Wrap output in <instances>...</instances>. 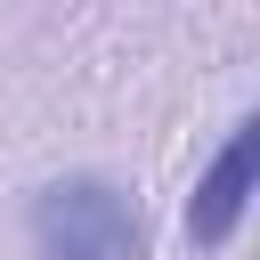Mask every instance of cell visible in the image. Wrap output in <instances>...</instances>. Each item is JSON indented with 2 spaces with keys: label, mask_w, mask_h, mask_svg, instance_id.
<instances>
[{
  "label": "cell",
  "mask_w": 260,
  "mask_h": 260,
  "mask_svg": "<svg viewBox=\"0 0 260 260\" xmlns=\"http://www.w3.org/2000/svg\"><path fill=\"white\" fill-rule=\"evenodd\" d=\"M32 260H146V219L98 171L49 179L32 195Z\"/></svg>",
  "instance_id": "cell-1"
},
{
  "label": "cell",
  "mask_w": 260,
  "mask_h": 260,
  "mask_svg": "<svg viewBox=\"0 0 260 260\" xmlns=\"http://www.w3.org/2000/svg\"><path fill=\"white\" fill-rule=\"evenodd\" d=\"M252 179H260V122L244 114V122L228 130V146L211 154V171L195 179V195H187V244H195V252H219V244L244 228Z\"/></svg>",
  "instance_id": "cell-2"
}]
</instances>
